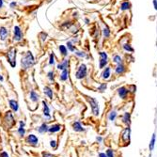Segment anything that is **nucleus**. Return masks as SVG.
<instances>
[{
	"label": "nucleus",
	"mask_w": 157,
	"mask_h": 157,
	"mask_svg": "<svg viewBox=\"0 0 157 157\" xmlns=\"http://www.w3.org/2000/svg\"><path fill=\"white\" fill-rule=\"evenodd\" d=\"M34 64H35V59H34L33 54L30 51L26 52L22 58V59H21V67H22V69L28 70V69L32 68L34 66Z\"/></svg>",
	"instance_id": "nucleus-1"
},
{
	"label": "nucleus",
	"mask_w": 157,
	"mask_h": 157,
	"mask_svg": "<svg viewBox=\"0 0 157 157\" xmlns=\"http://www.w3.org/2000/svg\"><path fill=\"white\" fill-rule=\"evenodd\" d=\"M120 142L122 146H127L130 144L131 142V127L126 126L121 133L120 136Z\"/></svg>",
	"instance_id": "nucleus-2"
},
{
	"label": "nucleus",
	"mask_w": 157,
	"mask_h": 157,
	"mask_svg": "<svg viewBox=\"0 0 157 157\" xmlns=\"http://www.w3.org/2000/svg\"><path fill=\"white\" fill-rule=\"evenodd\" d=\"M86 100L88 101L90 109H91V113L93 114V116L98 117L100 115V105H99V102L91 96H86Z\"/></svg>",
	"instance_id": "nucleus-3"
},
{
	"label": "nucleus",
	"mask_w": 157,
	"mask_h": 157,
	"mask_svg": "<svg viewBox=\"0 0 157 157\" xmlns=\"http://www.w3.org/2000/svg\"><path fill=\"white\" fill-rule=\"evenodd\" d=\"M3 123L5 124V126L8 128V129H11V128H13L14 125L16 124V121L14 120L13 113L11 110L5 112L4 117H3Z\"/></svg>",
	"instance_id": "nucleus-4"
},
{
	"label": "nucleus",
	"mask_w": 157,
	"mask_h": 157,
	"mask_svg": "<svg viewBox=\"0 0 157 157\" xmlns=\"http://www.w3.org/2000/svg\"><path fill=\"white\" fill-rule=\"evenodd\" d=\"M7 60L10 63V65L12 68H15L16 66V56H17V51L14 47H10L8 52H7Z\"/></svg>",
	"instance_id": "nucleus-5"
},
{
	"label": "nucleus",
	"mask_w": 157,
	"mask_h": 157,
	"mask_svg": "<svg viewBox=\"0 0 157 157\" xmlns=\"http://www.w3.org/2000/svg\"><path fill=\"white\" fill-rule=\"evenodd\" d=\"M88 75V67L86 64L82 63L78 66L77 68V71H76V73H75V78L77 80H82L84 79L86 76H87Z\"/></svg>",
	"instance_id": "nucleus-6"
},
{
	"label": "nucleus",
	"mask_w": 157,
	"mask_h": 157,
	"mask_svg": "<svg viewBox=\"0 0 157 157\" xmlns=\"http://www.w3.org/2000/svg\"><path fill=\"white\" fill-rule=\"evenodd\" d=\"M25 142L32 147H37L39 145V138L34 134H29L25 138Z\"/></svg>",
	"instance_id": "nucleus-7"
},
{
	"label": "nucleus",
	"mask_w": 157,
	"mask_h": 157,
	"mask_svg": "<svg viewBox=\"0 0 157 157\" xmlns=\"http://www.w3.org/2000/svg\"><path fill=\"white\" fill-rule=\"evenodd\" d=\"M117 94L119 96L120 99L121 100H127L128 97H129V90H128V88L125 87V86H121V87H119L117 90Z\"/></svg>",
	"instance_id": "nucleus-8"
},
{
	"label": "nucleus",
	"mask_w": 157,
	"mask_h": 157,
	"mask_svg": "<svg viewBox=\"0 0 157 157\" xmlns=\"http://www.w3.org/2000/svg\"><path fill=\"white\" fill-rule=\"evenodd\" d=\"M114 72H115V75H116L121 76L124 74H126V72H127V67H126V65L124 63L117 64L116 67H115V70H114Z\"/></svg>",
	"instance_id": "nucleus-9"
},
{
	"label": "nucleus",
	"mask_w": 157,
	"mask_h": 157,
	"mask_svg": "<svg viewBox=\"0 0 157 157\" xmlns=\"http://www.w3.org/2000/svg\"><path fill=\"white\" fill-rule=\"evenodd\" d=\"M23 40V32L21 30L20 26L15 25L13 28V40L14 41H20Z\"/></svg>",
	"instance_id": "nucleus-10"
},
{
	"label": "nucleus",
	"mask_w": 157,
	"mask_h": 157,
	"mask_svg": "<svg viewBox=\"0 0 157 157\" xmlns=\"http://www.w3.org/2000/svg\"><path fill=\"white\" fill-rule=\"evenodd\" d=\"M112 76V68L110 66H106L105 68L103 69V72L101 74V78L105 81H107L108 79H110Z\"/></svg>",
	"instance_id": "nucleus-11"
},
{
	"label": "nucleus",
	"mask_w": 157,
	"mask_h": 157,
	"mask_svg": "<svg viewBox=\"0 0 157 157\" xmlns=\"http://www.w3.org/2000/svg\"><path fill=\"white\" fill-rule=\"evenodd\" d=\"M42 105H44V109H42V113H44V117L46 121H49L51 120V114H50V107L48 104L45 101H42Z\"/></svg>",
	"instance_id": "nucleus-12"
},
{
	"label": "nucleus",
	"mask_w": 157,
	"mask_h": 157,
	"mask_svg": "<svg viewBox=\"0 0 157 157\" xmlns=\"http://www.w3.org/2000/svg\"><path fill=\"white\" fill-rule=\"evenodd\" d=\"M72 127H73V130L76 133H85L86 131V128L81 124V122L79 121H75L72 123Z\"/></svg>",
	"instance_id": "nucleus-13"
},
{
	"label": "nucleus",
	"mask_w": 157,
	"mask_h": 157,
	"mask_svg": "<svg viewBox=\"0 0 157 157\" xmlns=\"http://www.w3.org/2000/svg\"><path fill=\"white\" fill-rule=\"evenodd\" d=\"M121 122L125 125V126H130L131 122H132V116H131V113L130 112H124L123 115L121 117Z\"/></svg>",
	"instance_id": "nucleus-14"
},
{
	"label": "nucleus",
	"mask_w": 157,
	"mask_h": 157,
	"mask_svg": "<svg viewBox=\"0 0 157 157\" xmlns=\"http://www.w3.org/2000/svg\"><path fill=\"white\" fill-rule=\"evenodd\" d=\"M61 129H62V125L60 123H55V124H52L49 126L47 133H49L50 135H53V134L60 132Z\"/></svg>",
	"instance_id": "nucleus-15"
},
{
	"label": "nucleus",
	"mask_w": 157,
	"mask_h": 157,
	"mask_svg": "<svg viewBox=\"0 0 157 157\" xmlns=\"http://www.w3.org/2000/svg\"><path fill=\"white\" fill-rule=\"evenodd\" d=\"M121 47H122V50H123L124 52H126V53L132 54V53L135 52V49H134L133 45L130 44V42H128V41L122 42V44H121Z\"/></svg>",
	"instance_id": "nucleus-16"
},
{
	"label": "nucleus",
	"mask_w": 157,
	"mask_h": 157,
	"mask_svg": "<svg viewBox=\"0 0 157 157\" xmlns=\"http://www.w3.org/2000/svg\"><path fill=\"white\" fill-rule=\"evenodd\" d=\"M9 105H10V110L14 113H16L19 111V104L18 102L16 101V100H10L9 101Z\"/></svg>",
	"instance_id": "nucleus-17"
},
{
	"label": "nucleus",
	"mask_w": 157,
	"mask_h": 157,
	"mask_svg": "<svg viewBox=\"0 0 157 157\" xmlns=\"http://www.w3.org/2000/svg\"><path fill=\"white\" fill-rule=\"evenodd\" d=\"M48 128H49V125L46 122H44L37 128V131L39 134H45L48 132Z\"/></svg>",
	"instance_id": "nucleus-18"
},
{
	"label": "nucleus",
	"mask_w": 157,
	"mask_h": 157,
	"mask_svg": "<svg viewBox=\"0 0 157 157\" xmlns=\"http://www.w3.org/2000/svg\"><path fill=\"white\" fill-rule=\"evenodd\" d=\"M8 35H9V31L6 27L4 26H1L0 27V40H6L7 38H8Z\"/></svg>",
	"instance_id": "nucleus-19"
},
{
	"label": "nucleus",
	"mask_w": 157,
	"mask_h": 157,
	"mask_svg": "<svg viewBox=\"0 0 157 157\" xmlns=\"http://www.w3.org/2000/svg\"><path fill=\"white\" fill-rule=\"evenodd\" d=\"M118 118V111L116 109H112L109 113H108V121L111 122H114Z\"/></svg>",
	"instance_id": "nucleus-20"
},
{
	"label": "nucleus",
	"mask_w": 157,
	"mask_h": 157,
	"mask_svg": "<svg viewBox=\"0 0 157 157\" xmlns=\"http://www.w3.org/2000/svg\"><path fill=\"white\" fill-rule=\"evenodd\" d=\"M132 8L131 3L128 1V0H124V1L121 2V11H126V10H129Z\"/></svg>",
	"instance_id": "nucleus-21"
},
{
	"label": "nucleus",
	"mask_w": 157,
	"mask_h": 157,
	"mask_svg": "<svg viewBox=\"0 0 157 157\" xmlns=\"http://www.w3.org/2000/svg\"><path fill=\"white\" fill-rule=\"evenodd\" d=\"M29 99H30L31 102L37 103V102H39V100H40V96L35 90H31L30 93H29Z\"/></svg>",
	"instance_id": "nucleus-22"
},
{
	"label": "nucleus",
	"mask_w": 157,
	"mask_h": 157,
	"mask_svg": "<svg viewBox=\"0 0 157 157\" xmlns=\"http://www.w3.org/2000/svg\"><path fill=\"white\" fill-rule=\"evenodd\" d=\"M102 33H103V37H104L105 39L110 38V36H111V30H110V28H109L106 25H104L103 30H102Z\"/></svg>",
	"instance_id": "nucleus-23"
},
{
	"label": "nucleus",
	"mask_w": 157,
	"mask_h": 157,
	"mask_svg": "<svg viewBox=\"0 0 157 157\" xmlns=\"http://www.w3.org/2000/svg\"><path fill=\"white\" fill-rule=\"evenodd\" d=\"M112 62L113 63H115L116 65L117 64H121V63H123V59H122V56L121 55H114L113 56V58H112Z\"/></svg>",
	"instance_id": "nucleus-24"
},
{
	"label": "nucleus",
	"mask_w": 157,
	"mask_h": 157,
	"mask_svg": "<svg viewBox=\"0 0 157 157\" xmlns=\"http://www.w3.org/2000/svg\"><path fill=\"white\" fill-rule=\"evenodd\" d=\"M68 78H69V70H68V69L62 70V72H61V74H60V75H59V79H60L62 82H65V81L68 80Z\"/></svg>",
	"instance_id": "nucleus-25"
},
{
	"label": "nucleus",
	"mask_w": 157,
	"mask_h": 157,
	"mask_svg": "<svg viewBox=\"0 0 157 157\" xmlns=\"http://www.w3.org/2000/svg\"><path fill=\"white\" fill-rule=\"evenodd\" d=\"M44 94H45L50 100L53 99V96H54V94H53V90H52L50 87H48V86H45V87L44 88Z\"/></svg>",
	"instance_id": "nucleus-26"
},
{
	"label": "nucleus",
	"mask_w": 157,
	"mask_h": 157,
	"mask_svg": "<svg viewBox=\"0 0 157 157\" xmlns=\"http://www.w3.org/2000/svg\"><path fill=\"white\" fill-rule=\"evenodd\" d=\"M69 67V60L68 59H63L59 64H58V66H56V68H58L59 70H64V69H68Z\"/></svg>",
	"instance_id": "nucleus-27"
},
{
	"label": "nucleus",
	"mask_w": 157,
	"mask_h": 157,
	"mask_svg": "<svg viewBox=\"0 0 157 157\" xmlns=\"http://www.w3.org/2000/svg\"><path fill=\"white\" fill-rule=\"evenodd\" d=\"M155 142H156V135L153 134L151 138V141H150V144H149V150L151 151L154 150V147H155Z\"/></svg>",
	"instance_id": "nucleus-28"
},
{
	"label": "nucleus",
	"mask_w": 157,
	"mask_h": 157,
	"mask_svg": "<svg viewBox=\"0 0 157 157\" xmlns=\"http://www.w3.org/2000/svg\"><path fill=\"white\" fill-rule=\"evenodd\" d=\"M74 24L71 22V21H68V22H64V23H62V25H60V28L61 29H64V30H70V28L72 27V25H73Z\"/></svg>",
	"instance_id": "nucleus-29"
},
{
	"label": "nucleus",
	"mask_w": 157,
	"mask_h": 157,
	"mask_svg": "<svg viewBox=\"0 0 157 157\" xmlns=\"http://www.w3.org/2000/svg\"><path fill=\"white\" fill-rule=\"evenodd\" d=\"M49 145H50V147L52 148L53 151H56L59 148V142H58V140H56V139H51L50 142H49Z\"/></svg>",
	"instance_id": "nucleus-30"
},
{
	"label": "nucleus",
	"mask_w": 157,
	"mask_h": 157,
	"mask_svg": "<svg viewBox=\"0 0 157 157\" xmlns=\"http://www.w3.org/2000/svg\"><path fill=\"white\" fill-rule=\"evenodd\" d=\"M66 47H67L68 51H70V52H75V51H76V47H75V44H74L73 42L71 41V40L67 41Z\"/></svg>",
	"instance_id": "nucleus-31"
},
{
	"label": "nucleus",
	"mask_w": 157,
	"mask_h": 157,
	"mask_svg": "<svg viewBox=\"0 0 157 157\" xmlns=\"http://www.w3.org/2000/svg\"><path fill=\"white\" fill-rule=\"evenodd\" d=\"M106 89H107V83H101V84H100V85L98 86L97 90H98L99 92L103 93V92H105V91L106 90Z\"/></svg>",
	"instance_id": "nucleus-32"
},
{
	"label": "nucleus",
	"mask_w": 157,
	"mask_h": 157,
	"mask_svg": "<svg viewBox=\"0 0 157 157\" xmlns=\"http://www.w3.org/2000/svg\"><path fill=\"white\" fill-rule=\"evenodd\" d=\"M75 56H77L78 58H81V59H88L89 56H88V54L86 53V52H84V51H75Z\"/></svg>",
	"instance_id": "nucleus-33"
},
{
	"label": "nucleus",
	"mask_w": 157,
	"mask_h": 157,
	"mask_svg": "<svg viewBox=\"0 0 157 157\" xmlns=\"http://www.w3.org/2000/svg\"><path fill=\"white\" fill-rule=\"evenodd\" d=\"M59 50L60 54H61L63 56H68V49H67L66 45H59Z\"/></svg>",
	"instance_id": "nucleus-34"
},
{
	"label": "nucleus",
	"mask_w": 157,
	"mask_h": 157,
	"mask_svg": "<svg viewBox=\"0 0 157 157\" xmlns=\"http://www.w3.org/2000/svg\"><path fill=\"white\" fill-rule=\"evenodd\" d=\"M99 56L100 59H104V60H107L108 61V55L105 51H100L99 52Z\"/></svg>",
	"instance_id": "nucleus-35"
},
{
	"label": "nucleus",
	"mask_w": 157,
	"mask_h": 157,
	"mask_svg": "<svg viewBox=\"0 0 157 157\" xmlns=\"http://www.w3.org/2000/svg\"><path fill=\"white\" fill-rule=\"evenodd\" d=\"M25 127H18V129H17V134L20 137H24L25 136Z\"/></svg>",
	"instance_id": "nucleus-36"
},
{
	"label": "nucleus",
	"mask_w": 157,
	"mask_h": 157,
	"mask_svg": "<svg viewBox=\"0 0 157 157\" xmlns=\"http://www.w3.org/2000/svg\"><path fill=\"white\" fill-rule=\"evenodd\" d=\"M108 64V61L107 60H104V59H99V69L103 70L104 68H105Z\"/></svg>",
	"instance_id": "nucleus-37"
},
{
	"label": "nucleus",
	"mask_w": 157,
	"mask_h": 157,
	"mask_svg": "<svg viewBox=\"0 0 157 157\" xmlns=\"http://www.w3.org/2000/svg\"><path fill=\"white\" fill-rule=\"evenodd\" d=\"M127 88H128V90H129V92H130L131 94H135V93L136 92V86L135 84L129 85Z\"/></svg>",
	"instance_id": "nucleus-38"
},
{
	"label": "nucleus",
	"mask_w": 157,
	"mask_h": 157,
	"mask_svg": "<svg viewBox=\"0 0 157 157\" xmlns=\"http://www.w3.org/2000/svg\"><path fill=\"white\" fill-rule=\"evenodd\" d=\"M47 78L49 79L50 82H54L55 81V73H54V71H50V72L47 73Z\"/></svg>",
	"instance_id": "nucleus-39"
},
{
	"label": "nucleus",
	"mask_w": 157,
	"mask_h": 157,
	"mask_svg": "<svg viewBox=\"0 0 157 157\" xmlns=\"http://www.w3.org/2000/svg\"><path fill=\"white\" fill-rule=\"evenodd\" d=\"M105 153H106L107 157H116L115 151H114L113 149H107V150L105 151Z\"/></svg>",
	"instance_id": "nucleus-40"
},
{
	"label": "nucleus",
	"mask_w": 157,
	"mask_h": 157,
	"mask_svg": "<svg viewBox=\"0 0 157 157\" xmlns=\"http://www.w3.org/2000/svg\"><path fill=\"white\" fill-rule=\"evenodd\" d=\"M41 157H58V155L53 154L49 151H42L41 152Z\"/></svg>",
	"instance_id": "nucleus-41"
},
{
	"label": "nucleus",
	"mask_w": 157,
	"mask_h": 157,
	"mask_svg": "<svg viewBox=\"0 0 157 157\" xmlns=\"http://www.w3.org/2000/svg\"><path fill=\"white\" fill-rule=\"evenodd\" d=\"M55 54L54 53H51L50 54V56H49V65H54L55 64Z\"/></svg>",
	"instance_id": "nucleus-42"
},
{
	"label": "nucleus",
	"mask_w": 157,
	"mask_h": 157,
	"mask_svg": "<svg viewBox=\"0 0 157 157\" xmlns=\"http://www.w3.org/2000/svg\"><path fill=\"white\" fill-rule=\"evenodd\" d=\"M40 37L41 41L44 42V41L47 39V34H46L45 32H40Z\"/></svg>",
	"instance_id": "nucleus-43"
},
{
	"label": "nucleus",
	"mask_w": 157,
	"mask_h": 157,
	"mask_svg": "<svg viewBox=\"0 0 157 157\" xmlns=\"http://www.w3.org/2000/svg\"><path fill=\"white\" fill-rule=\"evenodd\" d=\"M70 30H72V33H73V34H75V33H77V32H78V27L73 25H72V27L70 28Z\"/></svg>",
	"instance_id": "nucleus-44"
},
{
	"label": "nucleus",
	"mask_w": 157,
	"mask_h": 157,
	"mask_svg": "<svg viewBox=\"0 0 157 157\" xmlns=\"http://www.w3.org/2000/svg\"><path fill=\"white\" fill-rule=\"evenodd\" d=\"M96 141L98 142L99 144H101V143H103V141H104V138L101 136H96Z\"/></svg>",
	"instance_id": "nucleus-45"
},
{
	"label": "nucleus",
	"mask_w": 157,
	"mask_h": 157,
	"mask_svg": "<svg viewBox=\"0 0 157 157\" xmlns=\"http://www.w3.org/2000/svg\"><path fill=\"white\" fill-rule=\"evenodd\" d=\"M0 157H10V155L6 151H3L0 152Z\"/></svg>",
	"instance_id": "nucleus-46"
},
{
	"label": "nucleus",
	"mask_w": 157,
	"mask_h": 157,
	"mask_svg": "<svg viewBox=\"0 0 157 157\" xmlns=\"http://www.w3.org/2000/svg\"><path fill=\"white\" fill-rule=\"evenodd\" d=\"M152 5L155 10H157V0H152Z\"/></svg>",
	"instance_id": "nucleus-47"
},
{
	"label": "nucleus",
	"mask_w": 157,
	"mask_h": 157,
	"mask_svg": "<svg viewBox=\"0 0 157 157\" xmlns=\"http://www.w3.org/2000/svg\"><path fill=\"white\" fill-rule=\"evenodd\" d=\"M19 127H25V121H19Z\"/></svg>",
	"instance_id": "nucleus-48"
},
{
	"label": "nucleus",
	"mask_w": 157,
	"mask_h": 157,
	"mask_svg": "<svg viewBox=\"0 0 157 157\" xmlns=\"http://www.w3.org/2000/svg\"><path fill=\"white\" fill-rule=\"evenodd\" d=\"M98 157H107V155H106L105 152H99Z\"/></svg>",
	"instance_id": "nucleus-49"
},
{
	"label": "nucleus",
	"mask_w": 157,
	"mask_h": 157,
	"mask_svg": "<svg viewBox=\"0 0 157 157\" xmlns=\"http://www.w3.org/2000/svg\"><path fill=\"white\" fill-rule=\"evenodd\" d=\"M16 5H17V3L13 1V2H11V3L10 4V7L11 9H14V8H15V7H16Z\"/></svg>",
	"instance_id": "nucleus-50"
},
{
	"label": "nucleus",
	"mask_w": 157,
	"mask_h": 157,
	"mask_svg": "<svg viewBox=\"0 0 157 157\" xmlns=\"http://www.w3.org/2000/svg\"><path fill=\"white\" fill-rule=\"evenodd\" d=\"M71 41H72L73 42V44H75V42H77L78 41V37H75L72 40H71Z\"/></svg>",
	"instance_id": "nucleus-51"
},
{
	"label": "nucleus",
	"mask_w": 157,
	"mask_h": 157,
	"mask_svg": "<svg viewBox=\"0 0 157 157\" xmlns=\"http://www.w3.org/2000/svg\"><path fill=\"white\" fill-rule=\"evenodd\" d=\"M4 6V0H0V9H2Z\"/></svg>",
	"instance_id": "nucleus-52"
},
{
	"label": "nucleus",
	"mask_w": 157,
	"mask_h": 157,
	"mask_svg": "<svg viewBox=\"0 0 157 157\" xmlns=\"http://www.w3.org/2000/svg\"><path fill=\"white\" fill-rule=\"evenodd\" d=\"M84 21H85V24H87V25H89V24H90V22L89 18H85V19H84Z\"/></svg>",
	"instance_id": "nucleus-53"
},
{
	"label": "nucleus",
	"mask_w": 157,
	"mask_h": 157,
	"mask_svg": "<svg viewBox=\"0 0 157 157\" xmlns=\"http://www.w3.org/2000/svg\"><path fill=\"white\" fill-rule=\"evenodd\" d=\"M73 16H74L75 18V17L77 18V17H78V12H74V14H73Z\"/></svg>",
	"instance_id": "nucleus-54"
},
{
	"label": "nucleus",
	"mask_w": 157,
	"mask_h": 157,
	"mask_svg": "<svg viewBox=\"0 0 157 157\" xmlns=\"http://www.w3.org/2000/svg\"><path fill=\"white\" fill-rule=\"evenodd\" d=\"M0 81H1V82H3V81H4V78H3V76H2L1 75H0Z\"/></svg>",
	"instance_id": "nucleus-55"
},
{
	"label": "nucleus",
	"mask_w": 157,
	"mask_h": 157,
	"mask_svg": "<svg viewBox=\"0 0 157 157\" xmlns=\"http://www.w3.org/2000/svg\"><path fill=\"white\" fill-rule=\"evenodd\" d=\"M156 46H157V44H156Z\"/></svg>",
	"instance_id": "nucleus-56"
}]
</instances>
